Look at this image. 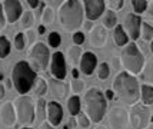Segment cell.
<instances>
[{"label":"cell","mask_w":153,"mask_h":129,"mask_svg":"<svg viewBox=\"0 0 153 129\" xmlns=\"http://www.w3.org/2000/svg\"><path fill=\"white\" fill-rule=\"evenodd\" d=\"M113 92L125 105H136L140 99V86L137 79L127 72H120L113 81Z\"/></svg>","instance_id":"1"},{"label":"cell","mask_w":153,"mask_h":129,"mask_svg":"<svg viewBox=\"0 0 153 129\" xmlns=\"http://www.w3.org/2000/svg\"><path fill=\"white\" fill-rule=\"evenodd\" d=\"M83 14H85L83 4L76 0H69L66 3L60 4L59 7V20L62 23V27L66 32L76 33V30L83 23Z\"/></svg>","instance_id":"2"},{"label":"cell","mask_w":153,"mask_h":129,"mask_svg":"<svg viewBox=\"0 0 153 129\" xmlns=\"http://www.w3.org/2000/svg\"><path fill=\"white\" fill-rule=\"evenodd\" d=\"M83 103H85V113L89 116V119L93 123L102 122L107 106L105 93L97 88L87 89L85 98H83Z\"/></svg>","instance_id":"3"},{"label":"cell","mask_w":153,"mask_h":129,"mask_svg":"<svg viewBox=\"0 0 153 129\" xmlns=\"http://www.w3.org/2000/svg\"><path fill=\"white\" fill-rule=\"evenodd\" d=\"M37 81V73L33 70L32 65L25 60H20L14 65L12 72V82L14 89L20 95H26L27 92L34 86Z\"/></svg>","instance_id":"4"},{"label":"cell","mask_w":153,"mask_h":129,"mask_svg":"<svg viewBox=\"0 0 153 129\" xmlns=\"http://www.w3.org/2000/svg\"><path fill=\"white\" fill-rule=\"evenodd\" d=\"M120 60L127 73L133 76L142 73V70L145 68V56L139 50L137 45H134V43H129L127 46L123 48Z\"/></svg>","instance_id":"5"},{"label":"cell","mask_w":153,"mask_h":129,"mask_svg":"<svg viewBox=\"0 0 153 129\" xmlns=\"http://www.w3.org/2000/svg\"><path fill=\"white\" fill-rule=\"evenodd\" d=\"M14 109L17 115V122L23 128H29L36 118V105L33 99L27 95H20L14 99Z\"/></svg>","instance_id":"6"},{"label":"cell","mask_w":153,"mask_h":129,"mask_svg":"<svg viewBox=\"0 0 153 129\" xmlns=\"http://www.w3.org/2000/svg\"><path fill=\"white\" fill-rule=\"evenodd\" d=\"M129 122L133 129H146L150 122V110L146 105H133L129 112Z\"/></svg>","instance_id":"7"},{"label":"cell","mask_w":153,"mask_h":129,"mask_svg":"<svg viewBox=\"0 0 153 129\" xmlns=\"http://www.w3.org/2000/svg\"><path fill=\"white\" fill-rule=\"evenodd\" d=\"M50 59V52L45 43L37 42L34 43L30 50V63L34 66L36 70H46Z\"/></svg>","instance_id":"8"},{"label":"cell","mask_w":153,"mask_h":129,"mask_svg":"<svg viewBox=\"0 0 153 129\" xmlns=\"http://www.w3.org/2000/svg\"><path fill=\"white\" fill-rule=\"evenodd\" d=\"M129 122V112L122 106H114L109 110V125L112 129H126Z\"/></svg>","instance_id":"9"},{"label":"cell","mask_w":153,"mask_h":129,"mask_svg":"<svg viewBox=\"0 0 153 129\" xmlns=\"http://www.w3.org/2000/svg\"><path fill=\"white\" fill-rule=\"evenodd\" d=\"M123 29H125V32L132 40H137L140 37V33H142V19H140L139 14L134 13L127 14L126 19H125Z\"/></svg>","instance_id":"10"},{"label":"cell","mask_w":153,"mask_h":129,"mask_svg":"<svg viewBox=\"0 0 153 129\" xmlns=\"http://www.w3.org/2000/svg\"><path fill=\"white\" fill-rule=\"evenodd\" d=\"M50 72L53 75L54 79L63 81L66 78V60L62 52H54L52 54V62H50Z\"/></svg>","instance_id":"11"},{"label":"cell","mask_w":153,"mask_h":129,"mask_svg":"<svg viewBox=\"0 0 153 129\" xmlns=\"http://www.w3.org/2000/svg\"><path fill=\"white\" fill-rule=\"evenodd\" d=\"M83 9L89 22L99 19L102 14L106 12V3L102 0H87L83 3Z\"/></svg>","instance_id":"12"},{"label":"cell","mask_w":153,"mask_h":129,"mask_svg":"<svg viewBox=\"0 0 153 129\" xmlns=\"http://www.w3.org/2000/svg\"><path fill=\"white\" fill-rule=\"evenodd\" d=\"M3 10H4V14H6V19L9 23L17 22L22 17V14L25 13L22 3L17 0H6L3 3Z\"/></svg>","instance_id":"13"},{"label":"cell","mask_w":153,"mask_h":129,"mask_svg":"<svg viewBox=\"0 0 153 129\" xmlns=\"http://www.w3.org/2000/svg\"><path fill=\"white\" fill-rule=\"evenodd\" d=\"M0 118L1 122L6 128H12L17 121V115H16V109L12 102H6L0 106Z\"/></svg>","instance_id":"14"},{"label":"cell","mask_w":153,"mask_h":129,"mask_svg":"<svg viewBox=\"0 0 153 129\" xmlns=\"http://www.w3.org/2000/svg\"><path fill=\"white\" fill-rule=\"evenodd\" d=\"M63 119V109L59 102H49L47 103V121L52 126H57L60 125Z\"/></svg>","instance_id":"15"},{"label":"cell","mask_w":153,"mask_h":129,"mask_svg":"<svg viewBox=\"0 0 153 129\" xmlns=\"http://www.w3.org/2000/svg\"><path fill=\"white\" fill-rule=\"evenodd\" d=\"M97 65V57L96 54L92 52H85L82 54V59H80V70L85 73L86 76H90L93 73V70L96 69Z\"/></svg>","instance_id":"16"},{"label":"cell","mask_w":153,"mask_h":129,"mask_svg":"<svg viewBox=\"0 0 153 129\" xmlns=\"http://www.w3.org/2000/svg\"><path fill=\"white\" fill-rule=\"evenodd\" d=\"M106 29L102 26H94L90 30V43L93 45L94 48H102L106 43Z\"/></svg>","instance_id":"17"},{"label":"cell","mask_w":153,"mask_h":129,"mask_svg":"<svg viewBox=\"0 0 153 129\" xmlns=\"http://www.w3.org/2000/svg\"><path fill=\"white\" fill-rule=\"evenodd\" d=\"M49 88H50V93L56 98V99H65L67 95V86L65 82L57 81V79H50L49 81Z\"/></svg>","instance_id":"18"},{"label":"cell","mask_w":153,"mask_h":129,"mask_svg":"<svg viewBox=\"0 0 153 129\" xmlns=\"http://www.w3.org/2000/svg\"><path fill=\"white\" fill-rule=\"evenodd\" d=\"M113 39H114V43H116L117 46H127V45H129V36H127V33L125 32L123 26H120V25H117V26L114 27Z\"/></svg>","instance_id":"19"},{"label":"cell","mask_w":153,"mask_h":129,"mask_svg":"<svg viewBox=\"0 0 153 129\" xmlns=\"http://www.w3.org/2000/svg\"><path fill=\"white\" fill-rule=\"evenodd\" d=\"M102 26L105 29H113L117 26V16L113 10H109L107 9L105 14H103V19H102Z\"/></svg>","instance_id":"20"},{"label":"cell","mask_w":153,"mask_h":129,"mask_svg":"<svg viewBox=\"0 0 153 129\" xmlns=\"http://www.w3.org/2000/svg\"><path fill=\"white\" fill-rule=\"evenodd\" d=\"M140 98H142V102L143 105H152L153 103V86L152 85H142L140 86Z\"/></svg>","instance_id":"21"},{"label":"cell","mask_w":153,"mask_h":129,"mask_svg":"<svg viewBox=\"0 0 153 129\" xmlns=\"http://www.w3.org/2000/svg\"><path fill=\"white\" fill-rule=\"evenodd\" d=\"M36 118L42 123H45V119L47 118V103L42 98H39L36 102Z\"/></svg>","instance_id":"22"},{"label":"cell","mask_w":153,"mask_h":129,"mask_svg":"<svg viewBox=\"0 0 153 129\" xmlns=\"http://www.w3.org/2000/svg\"><path fill=\"white\" fill-rule=\"evenodd\" d=\"M80 106H82V102H80V98L77 95L72 96L69 101H67V108H69V112L72 116H77L80 113Z\"/></svg>","instance_id":"23"},{"label":"cell","mask_w":153,"mask_h":129,"mask_svg":"<svg viewBox=\"0 0 153 129\" xmlns=\"http://www.w3.org/2000/svg\"><path fill=\"white\" fill-rule=\"evenodd\" d=\"M142 79L145 82H147L146 85L153 83V59L145 63V68L142 70Z\"/></svg>","instance_id":"24"},{"label":"cell","mask_w":153,"mask_h":129,"mask_svg":"<svg viewBox=\"0 0 153 129\" xmlns=\"http://www.w3.org/2000/svg\"><path fill=\"white\" fill-rule=\"evenodd\" d=\"M20 23H22V27H23V29H30L34 23L33 13H32L30 10L25 12V13L22 14V17H20Z\"/></svg>","instance_id":"25"},{"label":"cell","mask_w":153,"mask_h":129,"mask_svg":"<svg viewBox=\"0 0 153 129\" xmlns=\"http://www.w3.org/2000/svg\"><path fill=\"white\" fill-rule=\"evenodd\" d=\"M47 92V82L43 79V78H37V81L34 83V95L40 96L46 95Z\"/></svg>","instance_id":"26"},{"label":"cell","mask_w":153,"mask_h":129,"mask_svg":"<svg viewBox=\"0 0 153 129\" xmlns=\"http://www.w3.org/2000/svg\"><path fill=\"white\" fill-rule=\"evenodd\" d=\"M140 36L143 37V40L153 42V26L152 25H149L147 22H143L142 23V33H140Z\"/></svg>","instance_id":"27"},{"label":"cell","mask_w":153,"mask_h":129,"mask_svg":"<svg viewBox=\"0 0 153 129\" xmlns=\"http://www.w3.org/2000/svg\"><path fill=\"white\" fill-rule=\"evenodd\" d=\"M54 20V12L52 7H45L42 13V23L43 25H52Z\"/></svg>","instance_id":"28"},{"label":"cell","mask_w":153,"mask_h":129,"mask_svg":"<svg viewBox=\"0 0 153 129\" xmlns=\"http://www.w3.org/2000/svg\"><path fill=\"white\" fill-rule=\"evenodd\" d=\"M10 53V42L7 40V37L0 36V59L6 57Z\"/></svg>","instance_id":"29"},{"label":"cell","mask_w":153,"mask_h":129,"mask_svg":"<svg viewBox=\"0 0 153 129\" xmlns=\"http://www.w3.org/2000/svg\"><path fill=\"white\" fill-rule=\"evenodd\" d=\"M132 7H133L134 13H143V12H146V9H149V3L145 0H133Z\"/></svg>","instance_id":"30"},{"label":"cell","mask_w":153,"mask_h":129,"mask_svg":"<svg viewBox=\"0 0 153 129\" xmlns=\"http://www.w3.org/2000/svg\"><path fill=\"white\" fill-rule=\"evenodd\" d=\"M110 75V68L106 62H102L99 66H97V76L99 79H107Z\"/></svg>","instance_id":"31"},{"label":"cell","mask_w":153,"mask_h":129,"mask_svg":"<svg viewBox=\"0 0 153 129\" xmlns=\"http://www.w3.org/2000/svg\"><path fill=\"white\" fill-rule=\"evenodd\" d=\"M67 54H69V59H70V60L76 62L77 59H82V49L74 45V46H72V48L69 49Z\"/></svg>","instance_id":"32"},{"label":"cell","mask_w":153,"mask_h":129,"mask_svg":"<svg viewBox=\"0 0 153 129\" xmlns=\"http://www.w3.org/2000/svg\"><path fill=\"white\" fill-rule=\"evenodd\" d=\"M47 40H49V45L52 48H59L60 43H62V37H60V34L57 32H52V33L49 34Z\"/></svg>","instance_id":"33"},{"label":"cell","mask_w":153,"mask_h":129,"mask_svg":"<svg viewBox=\"0 0 153 129\" xmlns=\"http://www.w3.org/2000/svg\"><path fill=\"white\" fill-rule=\"evenodd\" d=\"M90 119H89V116L86 115V113H82L80 112L79 115H77V125H79L82 129H87L89 126H90Z\"/></svg>","instance_id":"34"},{"label":"cell","mask_w":153,"mask_h":129,"mask_svg":"<svg viewBox=\"0 0 153 129\" xmlns=\"http://www.w3.org/2000/svg\"><path fill=\"white\" fill-rule=\"evenodd\" d=\"M26 34L23 33H17L14 36V48L17 50H23L25 49V45H26V39H25Z\"/></svg>","instance_id":"35"},{"label":"cell","mask_w":153,"mask_h":129,"mask_svg":"<svg viewBox=\"0 0 153 129\" xmlns=\"http://www.w3.org/2000/svg\"><path fill=\"white\" fill-rule=\"evenodd\" d=\"M123 6H125V1H122V0H114V1H107L106 3L107 9H109V10H113V12L120 10Z\"/></svg>","instance_id":"36"},{"label":"cell","mask_w":153,"mask_h":129,"mask_svg":"<svg viewBox=\"0 0 153 129\" xmlns=\"http://www.w3.org/2000/svg\"><path fill=\"white\" fill-rule=\"evenodd\" d=\"M83 89H85V85H83V82L80 79H73L72 81V90H73V93H80Z\"/></svg>","instance_id":"37"},{"label":"cell","mask_w":153,"mask_h":129,"mask_svg":"<svg viewBox=\"0 0 153 129\" xmlns=\"http://www.w3.org/2000/svg\"><path fill=\"white\" fill-rule=\"evenodd\" d=\"M83 42H85V34L82 33V32H76L73 34V43L76 46H80Z\"/></svg>","instance_id":"38"},{"label":"cell","mask_w":153,"mask_h":129,"mask_svg":"<svg viewBox=\"0 0 153 129\" xmlns=\"http://www.w3.org/2000/svg\"><path fill=\"white\" fill-rule=\"evenodd\" d=\"M4 27V10H3V4L0 3V30Z\"/></svg>","instance_id":"39"},{"label":"cell","mask_w":153,"mask_h":129,"mask_svg":"<svg viewBox=\"0 0 153 129\" xmlns=\"http://www.w3.org/2000/svg\"><path fill=\"white\" fill-rule=\"evenodd\" d=\"M105 98H106L107 101H112L114 98V92L113 90H110V89H107L106 92H105Z\"/></svg>","instance_id":"40"},{"label":"cell","mask_w":153,"mask_h":129,"mask_svg":"<svg viewBox=\"0 0 153 129\" xmlns=\"http://www.w3.org/2000/svg\"><path fill=\"white\" fill-rule=\"evenodd\" d=\"M40 3H42V1H37V0H29V1H27V4H29L30 7H33V9L39 7Z\"/></svg>","instance_id":"41"},{"label":"cell","mask_w":153,"mask_h":129,"mask_svg":"<svg viewBox=\"0 0 153 129\" xmlns=\"http://www.w3.org/2000/svg\"><path fill=\"white\" fill-rule=\"evenodd\" d=\"M76 125H77V121L74 119V116H72V118L69 119V125H67V126H69V129H70V128H74Z\"/></svg>","instance_id":"42"},{"label":"cell","mask_w":153,"mask_h":129,"mask_svg":"<svg viewBox=\"0 0 153 129\" xmlns=\"http://www.w3.org/2000/svg\"><path fill=\"white\" fill-rule=\"evenodd\" d=\"M26 36H27V40H29V43H32V42H33V39H34V33L32 32V30H29Z\"/></svg>","instance_id":"43"},{"label":"cell","mask_w":153,"mask_h":129,"mask_svg":"<svg viewBox=\"0 0 153 129\" xmlns=\"http://www.w3.org/2000/svg\"><path fill=\"white\" fill-rule=\"evenodd\" d=\"M39 129H53V128H52V125H50L49 122H45V123H42V125H40Z\"/></svg>","instance_id":"44"},{"label":"cell","mask_w":153,"mask_h":129,"mask_svg":"<svg viewBox=\"0 0 153 129\" xmlns=\"http://www.w3.org/2000/svg\"><path fill=\"white\" fill-rule=\"evenodd\" d=\"M72 76H73V79H79V70L76 68L72 69Z\"/></svg>","instance_id":"45"},{"label":"cell","mask_w":153,"mask_h":129,"mask_svg":"<svg viewBox=\"0 0 153 129\" xmlns=\"http://www.w3.org/2000/svg\"><path fill=\"white\" fill-rule=\"evenodd\" d=\"M3 98H4V86L0 83V101H1Z\"/></svg>","instance_id":"46"},{"label":"cell","mask_w":153,"mask_h":129,"mask_svg":"<svg viewBox=\"0 0 153 129\" xmlns=\"http://www.w3.org/2000/svg\"><path fill=\"white\" fill-rule=\"evenodd\" d=\"M149 16H150V17L153 19V3L150 4V6H149Z\"/></svg>","instance_id":"47"},{"label":"cell","mask_w":153,"mask_h":129,"mask_svg":"<svg viewBox=\"0 0 153 129\" xmlns=\"http://www.w3.org/2000/svg\"><path fill=\"white\" fill-rule=\"evenodd\" d=\"M37 32H39L40 34L45 33V26H39V29H37Z\"/></svg>","instance_id":"48"},{"label":"cell","mask_w":153,"mask_h":129,"mask_svg":"<svg viewBox=\"0 0 153 129\" xmlns=\"http://www.w3.org/2000/svg\"><path fill=\"white\" fill-rule=\"evenodd\" d=\"M94 129H107L106 126H102V125H100V126H97V128H94Z\"/></svg>","instance_id":"49"},{"label":"cell","mask_w":153,"mask_h":129,"mask_svg":"<svg viewBox=\"0 0 153 129\" xmlns=\"http://www.w3.org/2000/svg\"><path fill=\"white\" fill-rule=\"evenodd\" d=\"M150 52H152V54H153V42L150 43Z\"/></svg>","instance_id":"50"},{"label":"cell","mask_w":153,"mask_h":129,"mask_svg":"<svg viewBox=\"0 0 153 129\" xmlns=\"http://www.w3.org/2000/svg\"><path fill=\"white\" fill-rule=\"evenodd\" d=\"M22 129H32V128H22Z\"/></svg>","instance_id":"51"}]
</instances>
